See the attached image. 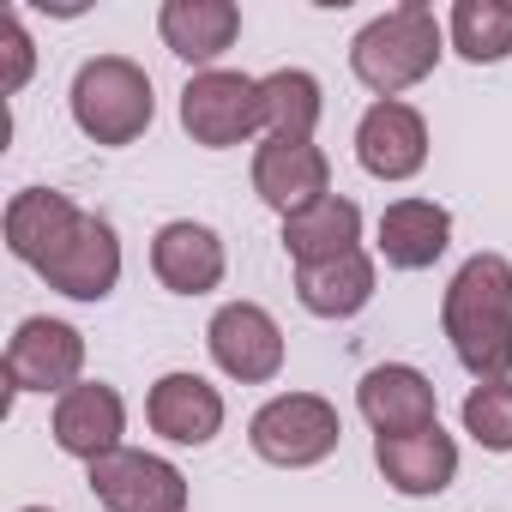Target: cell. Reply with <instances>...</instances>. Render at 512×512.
Masks as SVG:
<instances>
[{
  "instance_id": "obj_1",
  "label": "cell",
  "mask_w": 512,
  "mask_h": 512,
  "mask_svg": "<svg viewBox=\"0 0 512 512\" xmlns=\"http://www.w3.org/2000/svg\"><path fill=\"white\" fill-rule=\"evenodd\" d=\"M440 326L464 374L512 380V260L506 253H470L440 296Z\"/></svg>"
},
{
  "instance_id": "obj_2",
  "label": "cell",
  "mask_w": 512,
  "mask_h": 512,
  "mask_svg": "<svg viewBox=\"0 0 512 512\" xmlns=\"http://www.w3.org/2000/svg\"><path fill=\"white\" fill-rule=\"evenodd\" d=\"M440 49H446V31L434 19V7L422 0H404V7L368 19L350 43V73L374 91V103L422 85L434 67H440Z\"/></svg>"
},
{
  "instance_id": "obj_3",
  "label": "cell",
  "mask_w": 512,
  "mask_h": 512,
  "mask_svg": "<svg viewBox=\"0 0 512 512\" xmlns=\"http://www.w3.org/2000/svg\"><path fill=\"white\" fill-rule=\"evenodd\" d=\"M73 121L91 145H133L151 115H157V97H151V73L127 55H97L73 73Z\"/></svg>"
},
{
  "instance_id": "obj_4",
  "label": "cell",
  "mask_w": 512,
  "mask_h": 512,
  "mask_svg": "<svg viewBox=\"0 0 512 512\" xmlns=\"http://www.w3.org/2000/svg\"><path fill=\"white\" fill-rule=\"evenodd\" d=\"M338 440H344L338 404H326L320 392H278L247 422V446L278 470H314L338 452Z\"/></svg>"
},
{
  "instance_id": "obj_5",
  "label": "cell",
  "mask_w": 512,
  "mask_h": 512,
  "mask_svg": "<svg viewBox=\"0 0 512 512\" xmlns=\"http://www.w3.org/2000/svg\"><path fill=\"white\" fill-rule=\"evenodd\" d=\"M181 127H187V139H193V145H205V151L247 145L253 133L266 127L260 79L229 73V67L193 73V79H187V91H181Z\"/></svg>"
},
{
  "instance_id": "obj_6",
  "label": "cell",
  "mask_w": 512,
  "mask_h": 512,
  "mask_svg": "<svg viewBox=\"0 0 512 512\" xmlns=\"http://www.w3.org/2000/svg\"><path fill=\"white\" fill-rule=\"evenodd\" d=\"M205 344L211 362L241 386H266L284 374V332L260 302H223L205 326Z\"/></svg>"
},
{
  "instance_id": "obj_7",
  "label": "cell",
  "mask_w": 512,
  "mask_h": 512,
  "mask_svg": "<svg viewBox=\"0 0 512 512\" xmlns=\"http://www.w3.org/2000/svg\"><path fill=\"white\" fill-rule=\"evenodd\" d=\"M85 374V332L49 314H31L7 344V386L13 392H73Z\"/></svg>"
},
{
  "instance_id": "obj_8",
  "label": "cell",
  "mask_w": 512,
  "mask_h": 512,
  "mask_svg": "<svg viewBox=\"0 0 512 512\" xmlns=\"http://www.w3.org/2000/svg\"><path fill=\"white\" fill-rule=\"evenodd\" d=\"M91 494L103 512H187V476L157 452H109L91 464Z\"/></svg>"
},
{
  "instance_id": "obj_9",
  "label": "cell",
  "mask_w": 512,
  "mask_h": 512,
  "mask_svg": "<svg viewBox=\"0 0 512 512\" xmlns=\"http://www.w3.org/2000/svg\"><path fill=\"white\" fill-rule=\"evenodd\" d=\"M43 284L61 290V296H73V302H103L121 284V241H115L109 217L85 211L73 223V235L43 260Z\"/></svg>"
},
{
  "instance_id": "obj_10",
  "label": "cell",
  "mask_w": 512,
  "mask_h": 512,
  "mask_svg": "<svg viewBox=\"0 0 512 512\" xmlns=\"http://www.w3.org/2000/svg\"><path fill=\"white\" fill-rule=\"evenodd\" d=\"M253 193L278 217H296V211L332 199V163L314 139H266L253 151Z\"/></svg>"
},
{
  "instance_id": "obj_11",
  "label": "cell",
  "mask_w": 512,
  "mask_h": 512,
  "mask_svg": "<svg viewBox=\"0 0 512 512\" xmlns=\"http://www.w3.org/2000/svg\"><path fill=\"white\" fill-rule=\"evenodd\" d=\"M356 163L374 181H410V175H422V163H428V121L404 97L368 103V115L356 127Z\"/></svg>"
},
{
  "instance_id": "obj_12",
  "label": "cell",
  "mask_w": 512,
  "mask_h": 512,
  "mask_svg": "<svg viewBox=\"0 0 512 512\" xmlns=\"http://www.w3.org/2000/svg\"><path fill=\"white\" fill-rule=\"evenodd\" d=\"M356 410L368 416L374 434H422L440 422V398H434V380L410 362H386V368H368L362 386H356Z\"/></svg>"
},
{
  "instance_id": "obj_13",
  "label": "cell",
  "mask_w": 512,
  "mask_h": 512,
  "mask_svg": "<svg viewBox=\"0 0 512 512\" xmlns=\"http://www.w3.org/2000/svg\"><path fill=\"white\" fill-rule=\"evenodd\" d=\"M145 422L151 434H163L169 446H211L223 434V392L205 380V374H163L151 392H145Z\"/></svg>"
},
{
  "instance_id": "obj_14",
  "label": "cell",
  "mask_w": 512,
  "mask_h": 512,
  "mask_svg": "<svg viewBox=\"0 0 512 512\" xmlns=\"http://www.w3.org/2000/svg\"><path fill=\"white\" fill-rule=\"evenodd\" d=\"M121 434H127V404H121L115 386L79 380L73 392L55 398V446H61L67 458L97 464V458L121 452Z\"/></svg>"
},
{
  "instance_id": "obj_15",
  "label": "cell",
  "mask_w": 512,
  "mask_h": 512,
  "mask_svg": "<svg viewBox=\"0 0 512 512\" xmlns=\"http://www.w3.org/2000/svg\"><path fill=\"white\" fill-rule=\"evenodd\" d=\"M374 464L386 476V488L410 494V500H428L440 488H452L458 476V440L434 422L422 434H374Z\"/></svg>"
},
{
  "instance_id": "obj_16",
  "label": "cell",
  "mask_w": 512,
  "mask_h": 512,
  "mask_svg": "<svg viewBox=\"0 0 512 512\" xmlns=\"http://www.w3.org/2000/svg\"><path fill=\"white\" fill-rule=\"evenodd\" d=\"M223 241H217V229H205V223H193V217H175V223H163L157 235H151V272H157V284L163 290H175V296H211L217 284H223Z\"/></svg>"
},
{
  "instance_id": "obj_17",
  "label": "cell",
  "mask_w": 512,
  "mask_h": 512,
  "mask_svg": "<svg viewBox=\"0 0 512 512\" xmlns=\"http://www.w3.org/2000/svg\"><path fill=\"white\" fill-rule=\"evenodd\" d=\"M157 37H163V49L175 61L211 73V61L229 55L235 37H241V7H235V0H163Z\"/></svg>"
},
{
  "instance_id": "obj_18",
  "label": "cell",
  "mask_w": 512,
  "mask_h": 512,
  "mask_svg": "<svg viewBox=\"0 0 512 512\" xmlns=\"http://www.w3.org/2000/svg\"><path fill=\"white\" fill-rule=\"evenodd\" d=\"M452 241V211L434 199H392L380 211V260L392 272H428Z\"/></svg>"
},
{
  "instance_id": "obj_19",
  "label": "cell",
  "mask_w": 512,
  "mask_h": 512,
  "mask_svg": "<svg viewBox=\"0 0 512 512\" xmlns=\"http://www.w3.org/2000/svg\"><path fill=\"white\" fill-rule=\"evenodd\" d=\"M79 217H85V211H79L67 193H55V187H25V193H13V199H7V247H13V260H25L31 272H43V260L73 235Z\"/></svg>"
},
{
  "instance_id": "obj_20",
  "label": "cell",
  "mask_w": 512,
  "mask_h": 512,
  "mask_svg": "<svg viewBox=\"0 0 512 512\" xmlns=\"http://www.w3.org/2000/svg\"><path fill=\"white\" fill-rule=\"evenodd\" d=\"M362 241V205L332 193L296 217H284V253L296 266H326V260H344V253H356Z\"/></svg>"
},
{
  "instance_id": "obj_21",
  "label": "cell",
  "mask_w": 512,
  "mask_h": 512,
  "mask_svg": "<svg viewBox=\"0 0 512 512\" xmlns=\"http://www.w3.org/2000/svg\"><path fill=\"white\" fill-rule=\"evenodd\" d=\"M296 302L314 314V320H350L374 302V260L356 247L344 260H326V266H296Z\"/></svg>"
},
{
  "instance_id": "obj_22",
  "label": "cell",
  "mask_w": 512,
  "mask_h": 512,
  "mask_svg": "<svg viewBox=\"0 0 512 512\" xmlns=\"http://www.w3.org/2000/svg\"><path fill=\"white\" fill-rule=\"evenodd\" d=\"M260 97H266V127L272 139H314L320 115H326V91L314 73L302 67H278L260 79Z\"/></svg>"
},
{
  "instance_id": "obj_23",
  "label": "cell",
  "mask_w": 512,
  "mask_h": 512,
  "mask_svg": "<svg viewBox=\"0 0 512 512\" xmlns=\"http://www.w3.org/2000/svg\"><path fill=\"white\" fill-rule=\"evenodd\" d=\"M446 37L470 67L506 61L512 55V0H458L446 19Z\"/></svg>"
},
{
  "instance_id": "obj_24",
  "label": "cell",
  "mask_w": 512,
  "mask_h": 512,
  "mask_svg": "<svg viewBox=\"0 0 512 512\" xmlns=\"http://www.w3.org/2000/svg\"><path fill=\"white\" fill-rule=\"evenodd\" d=\"M464 434L488 452H512V380H482L464 398Z\"/></svg>"
},
{
  "instance_id": "obj_25",
  "label": "cell",
  "mask_w": 512,
  "mask_h": 512,
  "mask_svg": "<svg viewBox=\"0 0 512 512\" xmlns=\"http://www.w3.org/2000/svg\"><path fill=\"white\" fill-rule=\"evenodd\" d=\"M0 43H7V79H0V91L19 97L25 79H31V67H37V49H31V37H25V19H19V13H7V25H0Z\"/></svg>"
},
{
  "instance_id": "obj_26",
  "label": "cell",
  "mask_w": 512,
  "mask_h": 512,
  "mask_svg": "<svg viewBox=\"0 0 512 512\" xmlns=\"http://www.w3.org/2000/svg\"><path fill=\"white\" fill-rule=\"evenodd\" d=\"M19 512H49V506H19Z\"/></svg>"
}]
</instances>
